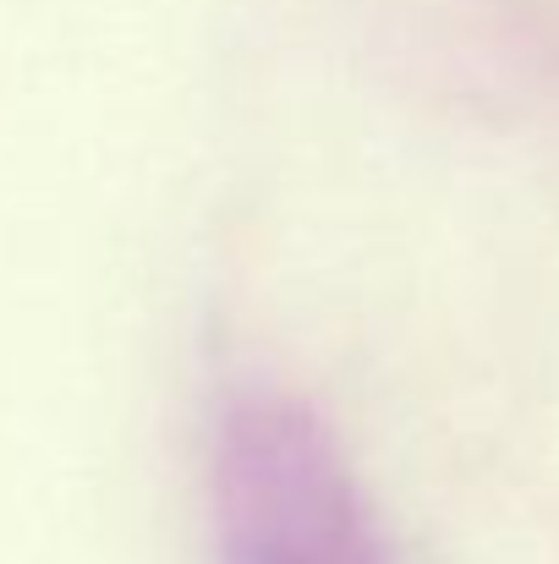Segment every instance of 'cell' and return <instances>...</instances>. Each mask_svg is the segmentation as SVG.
Here are the masks:
<instances>
[{
    "label": "cell",
    "instance_id": "cell-1",
    "mask_svg": "<svg viewBox=\"0 0 559 564\" xmlns=\"http://www.w3.org/2000/svg\"><path fill=\"white\" fill-rule=\"evenodd\" d=\"M214 527L225 564H384L341 444L286 394H241L219 416Z\"/></svg>",
    "mask_w": 559,
    "mask_h": 564
}]
</instances>
